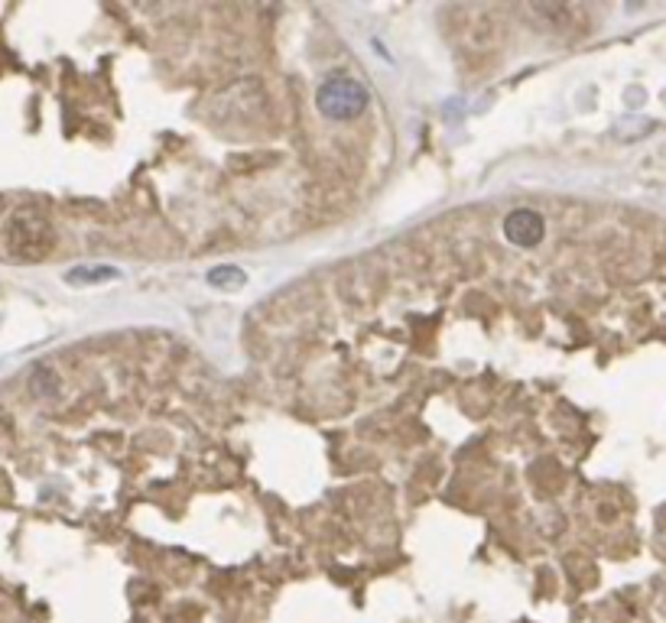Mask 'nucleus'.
Wrapping results in <instances>:
<instances>
[{"label": "nucleus", "mask_w": 666, "mask_h": 623, "mask_svg": "<svg viewBox=\"0 0 666 623\" xmlns=\"http://www.w3.org/2000/svg\"><path fill=\"white\" fill-rule=\"evenodd\" d=\"M368 101V88L361 81H354L352 75H332V79L322 81V88L315 91V107L329 120H354V117L364 114Z\"/></svg>", "instance_id": "nucleus-1"}, {"label": "nucleus", "mask_w": 666, "mask_h": 623, "mask_svg": "<svg viewBox=\"0 0 666 623\" xmlns=\"http://www.w3.org/2000/svg\"><path fill=\"white\" fill-rule=\"evenodd\" d=\"M7 250L20 260H39L53 250V228L33 212H20L7 224Z\"/></svg>", "instance_id": "nucleus-2"}, {"label": "nucleus", "mask_w": 666, "mask_h": 623, "mask_svg": "<svg viewBox=\"0 0 666 623\" xmlns=\"http://www.w3.org/2000/svg\"><path fill=\"white\" fill-rule=\"evenodd\" d=\"M504 234L507 241L517 244V247H537L546 234V221H543L540 212L533 208H517L504 218Z\"/></svg>", "instance_id": "nucleus-3"}, {"label": "nucleus", "mask_w": 666, "mask_h": 623, "mask_svg": "<svg viewBox=\"0 0 666 623\" xmlns=\"http://www.w3.org/2000/svg\"><path fill=\"white\" fill-rule=\"evenodd\" d=\"M244 270L237 267H215L212 273H208V283L218 286V289H237V286H244Z\"/></svg>", "instance_id": "nucleus-4"}, {"label": "nucleus", "mask_w": 666, "mask_h": 623, "mask_svg": "<svg viewBox=\"0 0 666 623\" xmlns=\"http://www.w3.org/2000/svg\"><path fill=\"white\" fill-rule=\"evenodd\" d=\"M104 277H114V270H72L69 279H104Z\"/></svg>", "instance_id": "nucleus-5"}]
</instances>
